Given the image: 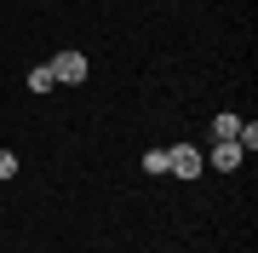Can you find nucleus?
<instances>
[{
	"mask_svg": "<svg viewBox=\"0 0 258 253\" xmlns=\"http://www.w3.org/2000/svg\"><path fill=\"white\" fill-rule=\"evenodd\" d=\"M201 150H195V144H172V150H166V173L172 178H201Z\"/></svg>",
	"mask_w": 258,
	"mask_h": 253,
	"instance_id": "nucleus-1",
	"label": "nucleus"
},
{
	"mask_svg": "<svg viewBox=\"0 0 258 253\" xmlns=\"http://www.w3.org/2000/svg\"><path fill=\"white\" fill-rule=\"evenodd\" d=\"M52 75H57V86H81L86 81V58L81 52H57L52 58Z\"/></svg>",
	"mask_w": 258,
	"mask_h": 253,
	"instance_id": "nucleus-2",
	"label": "nucleus"
},
{
	"mask_svg": "<svg viewBox=\"0 0 258 253\" xmlns=\"http://www.w3.org/2000/svg\"><path fill=\"white\" fill-rule=\"evenodd\" d=\"M235 132H241V115H235V110L212 115V144H235Z\"/></svg>",
	"mask_w": 258,
	"mask_h": 253,
	"instance_id": "nucleus-3",
	"label": "nucleus"
},
{
	"mask_svg": "<svg viewBox=\"0 0 258 253\" xmlns=\"http://www.w3.org/2000/svg\"><path fill=\"white\" fill-rule=\"evenodd\" d=\"M207 161H212L218 173H235V167H241L247 156H241V144H212V156H207Z\"/></svg>",
	"mask_w": 258,
	"mask_h": 253,
	"instance_id": "nucleus-4",
	"label": "nucleus"
},
{
	"mask_svg": "<svg viewBox=\"0 0 258 253\" xmlns=\"http://www.w3.org/2000/svg\"><path fill=\"white\" fill-rule=\"evenodd\" d=\"M52 86H57L52 64H35V69H29V92H52Z\"/></svg>",
	"mask_w": 258,
	"mask_h": 253,
	"instance_id": "nucleus-5",
	"label": "nucleus"
},
{
	"mask_svg": "<svg viewBox=\"0 0 258 253\" xmlns=\"http://www.w3.org/2000/svg\"><path fill=\"white\" fill-rule=\"evenodd\" d=\"M235 144H241V156H252V150H258V127H252V121H241V132H235Z\"/></svg>",
	"mask_w": 258,
	"mask_h": 253,
	"instance_id": "nucleus-6",
	"label": "nucleus"
},
{
	"mask_svg": "<svg viewBox=\"0 0 258 253\" xmlns=\"http://www.w3.org/2000/svg\"><path fill=\"white\" fill-rule=\"evenodd\" d=\"M144 173H166V150H144Z\"/></svg>",
	"mask_w": 258,
	"mask_h": 253,
	"instance_id": "nucleus-7",
	"label": "nucleus"
},
{
	"mask_svg": "<svg viewBox=\"0 0 258 253\" xmlns=\"http://www.w3.org/2000/svg\"><path fill=\"white\" fill-rule=\"evenodd\" d=\"M0 178H18V156L12 150H0Z\"/></svg>",
	"mask_w": 258,
	"mask_h": 253,
	"instance_id": "nucleus-8",
	"label": "nucleus"
}]
</instances>
